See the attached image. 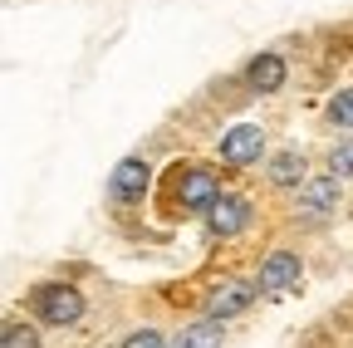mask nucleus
I'll list each match as a JSON object with an SVG mask.
<instances>
[{
    "label": "nucleus",
    "instance_id": "1",
    "mask_svg": "<svg viewBox=\"0 0 353 348\" xmlns=\"http://www.w3.org/2000/svg\"><path fill=\"white\" fill-rule=\"evenodd\" d=\"M34 309L44 324H74L83 314V299L69 285H44V289H34Z\"/></svg>",
    "mask_w": 353,
    "mask_h": 348
},
{
    "label": "nucleus",
    "instance_id": "2",
    "mask_svg": "<svg viewBox=\"0 0 353 348\" xmlns=\"http://www.w3.org/2000/svg\"><path fill=\"white\" fill-rule=\"evenodd\" d=\"M216 201H221L216 172H206V167H187V172H182V206H187V211H211Z\"/></svg>",
    "mask_w": 353,
    "mask_h": 348
},
{
    "label": "nucleus",
    "instance_id": "3",
    "mask_svg": "<svg viewBox=\"0 0 353 348\" xmlns=\"http://www.w3.org/2000/svg\"><path fill=\"white\" fill-rule=\"evenodd\" d=\"M260 147H265V133H260L255 123H241V127H231V133L221 138V162L245 167V162H255V157H260Z\"/></svg>",
    "mask_w": 353,
    "mask_h": 348
},
{
    "label": "nucleus",
    "instance_id": "4",
    "mask_svg": "<svg viewBox=\"0 0 353 348\" xmlns=\"http://www.w3.org/2000/svg\"><path fill=\"white\" fill-rule=\"evenodd\" d=\"M250 299H255V285H245V280H226V285H216V289L206 294V319H231V314L245 309Z\"/></svg>",
    "mask_w": 353,
    "mask_h": 348
},
{
    "label": "nucleus",
    "instance_id": "5",
    "mask_svg": "<svg viewBox=\"0 0 353 348\" xmlns=\"http://www.w3.org/2000/svg\"><path fill=\"white\" fill-rule=\"evenodd\" d=\"M294 285H299V255H290V250H275V255L260 265V289H270V294H285V289H294Z\"/></svg>",
    "mask_w": 353,
    "mask_h": 348
},
{
    "label": "nucleus",
    "instance_id": "6",
    "mask_svg": "<svg viewBox=\"0 0 353 348\" xmlns=\"http://www.w3.org/2000/svg\"><path fill=\"white\" fill-rule=\"evenodd\" d=\"M339 201V177H309L304 192H299V216H309V221H319V216H329Z\"/></svg>",
    "mask_w": 353,
    "mask_h": 348
},
{
    "label": "nucleus",
    "instance_id": "7",
    "mask_svg": "<svg viewBox=\"0 0 353 348\" xmlns=\"http://www.w3.org/2000/svg\"><path fill=\"white\" fill-rule=\"evenodd\" d=\"M206 216H211V236H236V231H245V221H250V206H245L241 196H221Z\"/></svg>",
    "mask_w": 353,
    "mask_h": 348
},
{
    "label": "nucleus",
    "instance_id": "8",
    "mask_svg": "<svg viewBox=\"0 0 353 348\" xmlns=\"http://www.w3.org/2000/svg\"><path fill=\"white\" fill-rule=\"evenodd\" d=\"M143 192H148V162H138V157L118 162V172H113V196H118V201H138Z\"/></svg>",
    "mask_w": 353,
    "mask_h": 348
},
{
    "label": "nucleus",
    "instance_id": "9",
    "mask_svg": "<svg viewBox=\"0 0 353 348\" xmlns=\"http://www.w3.org/2000/svg\"><path fill=\"white\" fill-rule=\"evenodd\" d=\"M285 83V59L280 54H260L255 64H250V89L255 94H275Z\"/></svg>",
    "mask_w": 353,
    "mask_h": 348
},
{
    "label": "nucleus",
    "instance_id": "10",
    "mask_svg": "<svg viewBox=\"0 0 353 348\" xmlns=\"http://www.w3.org/2000/svg\"><path fill=\"white\" fill-rule=\"evenodd\" d=\"M270 182H275V187L304 182V157H299V152H275V157H270Z\"/></svg>",
    "mask_w": 353,
    "mask_h": 348
},
{
    "label": "nucleus",
    "instance_id": "11",
    "mask_svg": "<svg viewBox=\"0 0 353 348\" xmlns=\"http://www.w3.org/2000/svg\"><path fill=\"white\" fill-rule=\"evenodd\" d=\"M221 343V319H201V324H192L182 338H176L172 348H216Z\"/></svg>",
    "mask_w": 353,
    "mask_h": 348
},
{
    "label": "nucleus",
    "instance_id": "12",
    "mask_svg": "<svg viewBox=\"0 0 353 348\" xmlns=\"http://www.w3.org/2000/svg\"><path fill=\"white\" fill-rule=\"evenodd\" d=\"M0 348H39V338H34V329H25V324H6Z\"/></svg>",
    "mask_w": 353,
    "mask_h": 348
},
{
    "label": "nucleus",
    "instance_id": "13",
    "mask_svg": "<svg viewBox=\"0 0 353 348\" xmlns=\"http://www.w3.org/2000/svg\"><path fill=\"white\" fill-rule=\"evenodd\" d=\"M329 118H334V123H343V127H353V89L334 94V103H329Z\"/></svg>",
    "mask_w": 353,
    "mask_h": 348
},
{
    "label": "nucleus",
    "instance_id": "14",
    "mask_svg": "<svg viewBox=\"0 0 353 348\" xmlns=\"http://www.w3.org/2000/svg\"><path fill=\"white\" fill-rule=\"evenodd\" d=\"M334 177H353V143L334 147Z\"/></svg>",
    "mask_w": 353,
    "mask_h": 348
},
{
    "label": "nucleus",
    "instance_id": "15",
    "mask_svg": "<svg viewBox=\"0 0 353 348\" xmlns=\"http://www.w3.org/2000/svg\"><path fill=\"white\" fill-rule=\"evenodd\" d=\"M123 348H167V343L157 338V329H138V334H128Z\"/></svg>",
    "mask_w": 353,
    "mask_h": 348
}]
</instances>
